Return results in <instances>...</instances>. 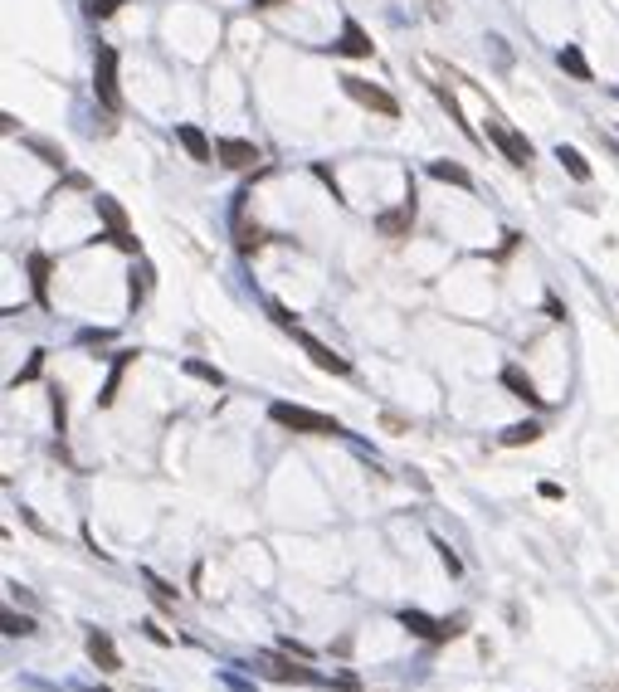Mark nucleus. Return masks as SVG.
<instances>
[{
  "instance_id": "f03ea898",
  "label": "nucleus",
  "mask_w": 619,
  "mask_h": 692,
  "mask_svg": "<svg viewBox=\"0 0 619 692\" xmlns=\"http://www.w3.org/2000/svg\"><path fill=\"white\" fill-rule=\"evenodd\" d=\"M93 93H98V102L108 112H122V88H118V49L98 45V54H93Z\"/></svg>"
},
{
  "instance_id": "0eeeda50",
  "label": "nucleus",
  "mask_w": 619,
  "mask_h": 692,
  "mask_svg": "<svg viewBox=\"0 0 619 692\" xmlns=\"http://www.w3.org/2000/svg\"><path fill=\"white\" fill-rule=\"evenodd\" d=\"M288 332H293V342L303 346L307 356H313V366H317V370H332V376H346V370H352V361L337 356V351L327 346V342H317L313 332H303V327H288Z\"/></svg>"
},
{
  "instance_id": "f257e3e1",
  "label": "nucleus",
  "mask_w": 619,
  "mask_h": 692,
  "mask_svg": "<svg viewBox=\"0 0 619 692\" xmlns=\"http://www.w3.org/2000/svg\"><path fill=\"white\" fill-rule=\"evenodd\" d=\"M268 419L283 425V429H297V434H327V439L346 434L332 415H317V410H307V405H288V400H273V405H268Z\"/></svg>"
},
{
  "instance_id": "412c9836",
  "label": "nucleus",
  "mask_w": 619,
  "mask_h": 692,
  "mask_svg": "<svg viewBox=\"0 0 619 692\" xmlns=\"http://www.w3.org/2000/svg\"><path fill=\"white\" fill-rule=\"evenodd\" d=\"M185 376L205 380V386H215V390L224 386V376H220V370H215V366H205V361H185Z\"/></svg>"
},
{
  "instance_id": "6ab92c4d",
  "label": "nucleus",
  "mask_w": 619,
  "mask_h": 692,
  "mask_svg": "<svg viewBox=\"0 0 619 692\" xmlns=\"http://www.w3.org/2000/svg\"><path fill=\"white\" fill-rule=\"evenodd\" d=\"M556 161H561V167L571 171L575 181H590V161H585L575 147H566V142H561V147H556Z\"/></svg>"
},
{
  "instance_id": "ddd939ff",
  "label": "nucleus",
  "mask_w": 619,
  "mask_h": 692,
  "mask_svg": "<svg viewBox=\"0 0 619 692\" xmlns=\"http://www.w3.org/2000/svg\"><path fill=\"white\" fill-rule=\"evenodd\" d=\"M502 386L512 390V395L522 400V405H542V395H536V386H532V376L522 366H502Z\"/></svg>"
},
{
  "instance_id": "2eb2a0df",
  "label": "nucleus",
  "mask_w": 619,
  "mask_h": 692,
  "mask_svg": "<svg viewBox=\"0 0 619 692\" xmlns=\"http://www.w3.org/2000/svg\"><path fill=\"white\" fill-rule=\"evenodd\" d=\"M132 356H137V351H118V356H112V370H108V386H102L98 405H112V400H118V386H122V370H127V366H132Z\"/></svg>"
},
{
  "instance_id": "5701e85b",
  "label": "nucleus",
  "mask_w": 619,
  "mask_h": 692,
  "mask_svg": "<svg viewBox=\"0 0 619 692\" xmlns=\"http://www.w3.org/2000/svg\"><path fill=\"white\" fill-rule=\"evenodd\" d=\"M29 151H39V157H45V167H59V171H64V151H59V147H49V142H39V137H29Z\"/></svg>"
},
{
  "instance_id": "393cba45",
  "label": "nucleus",
  "mask_w": 619,
  "mask_h": 692,
  "mask_svg": "<svg viewBox=\"0 0 619 692\" xmlns=\"http://www.w3.org/2000/svg\"><path fill=\"white\" fill-rule=\"evenodd\" d=\"M54 395V419H59V434H64V425H69V405H64V386H54L49 390Z\"/></svg>"
},
{
  "instance_id": "423d86ee",
  "label": "nucleus",
  "mask_w": 619,
  "mask_h": 692,
  "mask_svg": "<svg viewBox=\"0 0 619 692\" xmlns=\"http://www.w3.org/2000/svg\"><path fill=\"white\" fill-rule=\"evenodd\" d=\"M254 668H259L264 678H273V683H322L313 668L293 664V658H278V654H254Z\"/></svg>"
},
{
  "instance_id": "f8f14e48",
  "label": "nucleus",
  "mask_w": 619,
  "mask_h": 692,
  "mask_svg": "<svg viewBox=\"0 0 619 692\" xmlns=\"http://www.w3.org/2000/svg\"><path fill=\"white\" fill-rule=\"evenodd\" d=\"M88 658L102 668V673H118V668H122L118 648H112V639L102 634V629H88Z\"/></svg>"
},
{
  "instance_id": "7ed1b4c3",
  "label": "nucleus",
  "mask_w": 619,
  "mask_h": 692,
  "mask_svg": "<svg viewBox=\"0 0 619 692\" xmlns=\"http://www.w3.org/2000/svg\"><path fill=\"white\" fill-rule=\"evenodd\" d=\"M400 624L415 639H429V644H449V639L463 634V619H429V615H419V609H400Z\"/></svg>"
},
{
  "instance_id": "4be33fe9",
  "label": "nucleus",
  "mask_w": 619,
  "mask_h": 692,
  "mask_svg": "<svg viewBox=\"0 0 619 692\" xmlns=\"http://www.w3.org/2000/svg\"><path fill=\"white\" fill-rule=\"evenodd\" d=\"M5 634H10V639L35 634V619H25V615H15V609H5Z\"/></svg>"
},
{
  "instance_id": "b1692460",
  "label": "nucleus",
  "mask_w": 619,
  "mask_h": 692,
  "mask_svg": "<svg viewBox=\"0 0 619 692\" xmlns=\"http://www.w3.org/2000/svg\"><path fill=\"white\" fill-rule=\"evenodd\" d=\"M122 5H127V0H88V15L93 20H108V15H118Z\"/></svg>"
},
{
  "instance_id": "1a4fd4ad",
  "label": "nucleus",
  "mask_w": 619,
  "mask_h": 692,
  "mask_svg": "<svg viewBox=\"0 0 619 692\" xmlns=\"http://www.w3.org/2000/svg\"><path fill=\"white\" fill-rule=\"evenodd\" d=\"M376 230L386 234V240H405V234L415 230V195H410V200H400L395 210L376 215Z\"/></svg>"
},
{
  "instance_id": "4468645a",
  "label": "nucleus",
  "mask_w": 619,
  "mask_h": 692,
  "mask_svg": "<svg viewBox=\"0 0 619 692\" xmlns=\"http://www.w3.org/2000/svg\"><path fill=\"white\" fill-rule=\"evenodd\" d=\"M93 205H98L102 224H108V234H102V240H118V234H127V215H122V205L112 200V195H93Z\"/></svg>"
},
{
  "instance_id": "39448f33",
  "label": "nucleus",
  "mask_w": 619,
  "mask_h": 692,
  "mask_svg": "<svg viewBox=\"0 0 619 692\" xmlns=\"http://www.w3.org/2000/svg\"><path fill=\"white\" fill-rule=\"evenodd\" d=\"M488 142H493V147H498L502 157L512 161V167H532V142L522 137V132H512L508 122H498V118H493V122H488Z\"/></svg>"
},
{
  "instance_id": "6e6552de",
  "label": "nucleus",
  "mask_w": 619,
  "mask_h": 692,
  "mask_svg": "<svg viewBox=\"0 0 619 692\" xmlns=\"http://www.w3.org/2000/svg\"><path fill=\"white\" fill-rule=\"evenodd\" d=\"M215 161L230 167V171H249L254 161H259V147L244 142V137H220V142H215Z\"/></svg>"
},
{
  "instance_id": "20e7f679",
  "label": "nucleus",
  "mask_w": 619,
  "mask_h": 692,
  "mask_svg": "<svg viewBox=\"0 0 619 692\" xmlns=\"http://www.w3.org/2000/svg\"><path fill=\"white\" fill-rule=\"evenodd\" d=\"M342 88H346V98H356L361 108H371V112H380V118H400V102L390 98L380 84H371V78H356V74H346L342 78Z\"/></svg>"
},
{
  "instance_id": "cd10ccee",
  "label": "nucleus",
  "mask_w": 619,
  "mask_h": 692,
  "mask_svg": "<svg viewBox=\"0 0 619 692\" xmlns=\"http://www.w3.org/2000/svg\"><path fill=\"white\" fill-rule=\"evenodd\" d=\"M142 629H147V639H151V644H171V634H167V629H157V624H151V619H147V624H142Z\"/></svg>"
},
{
  "instance_id": "c85d7f7f",
  "label": "nucleus",
  "mask_w": 619,
  "mask_h": 692,
  "mask_svg": "<svg viewBox=\"0 0 619 692\" xmlns=\"http://www.w3.org/2000/svg\"><path fill=\"white\" fill-rule=\"evenodd\" d=\"M273 5H283V0H254V10H273Z\"/></svg>"
},
{
  "instance_id": "a878e982",
  "label": "nucleus",
  "mask_w": 619,
  "mask_h": 692,
  "mask_svg": "<svg viewBox=\"0 0 619 692\" xmlns=\"http://www.w3.org/2000/svg\"><path fill=\"white\" fill-rule=\"evenodd\" d=\"M39 366H45V351H35V356H29V366L15 376V386H20V380H35V376H39Z\"/></svg>"
},
{
  "instance_id": "a211bd4d",
  "label": "nucleus",
  "mask_w": 619,
  "mask_h": 692,
  "mask_svg": "<svg viewBox=\"0 0 619 692\" xmlns=\"http://www.w3.org/2000/svg\"><path fill=\"white\" fill-rule=\"evenodd\" d=\"M536 439H542V425H536V419H522V425L502 429V444H508V449H522V444H536Z\"/></svg>"
},
{
  "instance_id": "aec40b11",
  "label": "nucleus",
  "mask_w": 619,
  "mask_h": 692,
  "mask_svg": "<svg viewBox=\"0 0 619 692\" xmlns=\"http://www.w3.org/2000/svg\"><path fill=\"white\" fill-rule=\"evenodd\" d=\"M29 283H35L39 303H49V259L45 254H29Z\"/></svg>"
},
{
  "instance_id": "dca6fc26",
  "label": "nucleus",
  "mask_w": 619,
  "mask_h": 692,
  "mask_svg": "<svg viewBox=\"0 0 619 692\" xmlns=\"http://www.w3.org/2000/svg\"><path fill=\"white\" fill-rule=\"evenodd\" d=\"M556 64H561L571 78H581V84H590V78H595V74H590V64H585V54H581L575 45H566L561 54H556Z\"/></svg>"
},
{
  "instance_id": "bb28decb",
  "label": "nucleus",
  "mask_w": 619,
  "mask_h": 692,
  "mask_svg": "<svg viewBox=\"0 0 619 692\" xmlns=\"http://www.w3.org/2000/svg\"><path fill=\"white\" fill-rule=\"evenodd\" d=\"M435 551H439V561L449 566V575H459V571H463V566H459V556H453V551H449V546H444V541H435Z\"/></svg>"
},
{
  "instance_id": "9b49d317",
  "label": "nucleus",
  "mask_w": 619,
  "mask_h": 692,
  "mask_svg": "<svg viewBox=\"0 0 619 692\" xmlns=\"http://www.w3.org/2000/svg\"><path fill=\"white\" fill-rule=\"evenodd\" d=\"M176 142L185 147V157H191V161H200V167H205V161H215L210 137H205V132L195 127V122H181V127H176Z\"/></svg>"
},
{
  "instance_id": "f3484780",
  "label": "nucleus",
  "mask_w": 619,
  "mask_h": 692,
  "mask_svg": "<svg viewBox=\"0 0 619 692\" xmlns=\"http://www.w3.org/2000/svg\"><path fill=\"white\" fill-rule=\"evenodd\" d=\"M429 175H435V181L459 185V191H473V175L463 171V167H453V161H429Z\"/></svg>"
},
{
  "instance_id": "9d476101",
  "label": "nucleus",
  "mask_w": 619,
  "mask_h": 692,
  "mask_svg": "<svg viewBox=\"0 0 619 692\" xmlns=\"http://www.w3.org/2000/svg\"><path fill=\"white\" fill-rule=\"evenodd\" d=\"M371 49H376V45H371V35L356 25V20H346V25H342V39L332 45V54H342V59H371Z\"/></svg>"
}]
</instances>
